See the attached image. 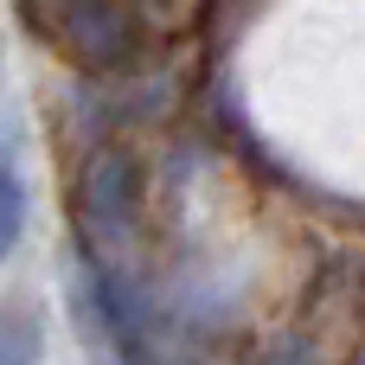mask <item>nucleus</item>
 Wrapping results in <instances>:
<instances>
[{
  "instance_id": "f257e3e1",
  "label": "nucleus",
  "mask_w": 365,
  "mask_h": 365,
  "mask_svg": "<svg viewBox=\"0 0 365 365\" xmlns=\"http://www.w3.org/2000/svg\"><path fill=\"white\" fill-rule=\"evenodd\" d=\"M26 26H38L77 71H128L148 51L135 0H26Z\"/></svg>"
},
{
  "instance_id": "f03ea898",
  "label": "nucleus",
  "mask_w": 365,
  "mask_h": 365,
  "mask_svg": "<svg viewBox=\"0 0 365 365\" xmlns=\"http://www.w3.org/2000/svg\"><path fill=\"white\" fill-rule=\"evenodd\" d=\"M83 225H90V244H128L135 237V218H141V167L128 148H96L83 160Z\"/></svg>"
},
{
  "instance_id": "7ed1b4c3",
  "label": "nucleus",
  "mask_w": 365,
  "mask_h": 365,
  "mask_svg": "<svg viewBox=\"0 0 365 365\" xmlns=\"http://www.w3.org/2000/svg\"><path fill=\"white\" fill-rule=\"evenodd\" d=\"M26 218H32L26 173H19V160L0 148V269H6V263H13V250L26 244Z\"/></svg>"
},
{
  "instance_id": "20e7f679",
  "label": "nucleus",
  "mask_w": 365,
  "mask_h": 365,
  "mask_svg": "<svg viewBox=\"0 0 365 365\" xmlns=\"http://www.w3.org/2000/svg\"><path fill=\"white\" fill-rule=\"evenodd\" d=\"M45 353V321L26 302H0V365H38Z\"/></svg>"
},
{
  "instance_id": "39448f33",
  "label": "nucleus",
  "mask_w": 365,
  "mask_h": 365,
  "mask_svg": "<svg viewBox=\"0 0 365 365\" xmlns=\"http://www.w3.org/2000/svg\"><path fill=\"white\" fill-rule=\"evenodd\" d=\"M250 365H327V359H321L308 340H276V346H263Z\"/></svg>"
}]
</instances>
